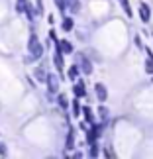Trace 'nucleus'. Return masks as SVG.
<instances>
[{"label":"nucleus","mask_w":153,"mask_h":159,"mask_svg":"<svg viewBox=\"0 0 153 159\" xmlns=\"http://www.w3.org/2000/svg\"><path fill=\"white\" fill-rule=\"evenodd\" d=\"M77 73H79L77 67H71V71H69V79H77Z\"/></svg>","instance_id":"obj_12"},{"label":"nucleus","mask_w":153,"mask_h":159,"mask_svg":"<svg viewBox=\"0 0 153 159\" xmlns=\"http://www.w3.org/2000/svg\"><path fill=\"white\" fill-rule=\"evenodd\" d=\"M73 110H75V114L79 116V112H81V108H79V102H75V104H73Z\"/></svg>","instance_id":"obj_15"},{"label":"nucleus","mask_w":153,"mask_h":159,"mask_svg":"<svg viewBox=\"0 0 153 159\" xmlns=\"http://www.w3.org/2000/svg\"><path fill=\"white\" fill-rule=\"evenodd\" d=\"M139 18H142L143 24H149V20H151V8H149L147 4L139 6Z\"/></svg>","instance_id":"obj_3"},{"label":"nucleus","mask_w":153,"mask_h":159,"mask_svg":"<svg viewBox=\"0 0 153 159\" xmlns=\"http://www.w3.org/2000/svg\"><path fill=\"white\" fill-rule=\"evenodd\" d=\"M84 116H87V120H88V124H90V126H92L94 122H96V120H94V114H92V110H90L88 106H84Z\"/></svg>","instance_id":"obj_6"},{"label":"nucleus","mask_w":153,"mask_h":159,"mask_svg":"<svg viewBox=\"0 0 153 159\" xmlns=\"http://www.w3.org/2000/svg\"><path fill=\"white\" fill-rule=\"evenodd\" d=\"M94 93H96V98H98L100 102H106V98H108V89H106V84L96 83V84H94Z\"/></svg>","instance_id":"obj_2"},{"label":"nucleus","mask_w":153,"mask_h":159,"mask_svg":"<svg viewBox=\"0 0 153 159\" xmlns=\"http://www.w3.org/2000/svg\"><path fill=\"white\" fill-rule=\"evenodd\" d=\"M71 28H73V20H65V22H63V30H67V32H69Z\"/></svg>","instance_id":"obj_13"},{"label":"nucleus","mask_w":153,"mask_h":159,"mask_svg":"<svg viewBox=\"0 0 153 159\" xmlns=\"http://www.w3.org/2000/svg\"><path fill=\"white\" fill-rule=\"evenodd\" d=\"M63 51H65V53H71V51H73V45L69 43V41H63Z\"/></svg>","instance_id":"obj_10"},{"label":"nucleus","mask_w":153,"mask_h":159,"mask_svg":"<svg viewBox=\"0 0 153 159\" xmlns=\"http://www.w3.org/2000/svg\"><path fill=\"white\" fill-rule=\"evenodd\" d=\"M79 65H81V71H83L87 77L92 73V63H90L88 57H84V55H79Z\"/></svg>","instance_id":"obj_1"},{"label":"nucleus","mask_w":153,"mask_h":159,"mask_svg":"<svg viewBox=\"0 0 153 159\" xmlns=\"http://www.w3.org/2000/svg\"><path fill=\"white\" fill-rule=\"evenodd\" d=\"M136 45L139 49H143V43H142V38H139V35H136Z\"/></svg>","instance_id":"obj_14"},{"label":"nucleus","mask_w":153,"mask_h":159,"mask_svg":"<svg viewBox=\"0 0 153 159\" xmlns=\"http://www.w3.org/2000/svg\"><path fill=\"white\" fill-rule=\"evenodd\" d=\"M104 155H106V157H114V153H112V149H104Z\"/></svg>","instance_id":"obj_16"},{"label":"nucleus","mask_w":153,"mask_h":159,"mask_svg":"<svg viewBox=\"0 0 153 159\" xmlns=\"http://www.w3.org/2000/svg\"><path fill=\"white\" fill-rule=\"evenodd\" d=\"M75 94H77V96H84V83H83V81L75 84Z\"/></svg>","instance_id":"obj_7"},{"label":"nucleus","mask_w":153,"mask_h":159,"mask_svg":"<svg viewBox=\"0 0 153 159\" xmlns=\"http://www.w3.org/2000/svg\"><path fill=\"white\" fill-rule=\"evenodd\" d=\"M120 4H122V8H124V12H126V16H128V18H132V16H133V12H132L130 0H120Z\"/></svg>","instance_id":"obj_4"},{"label":"nucleus","mask_w":153,"mask_h":159,"mask_svg":"<svg viewBox=\"0 0 153 159\" xmlns=\"http://www.w3.org/2000/svg\"><path fill=\"white\" fill-rule=\"evenodd\" d=\"M98 114H100V118H102V124H106V122H108V108L102 106V102H100V106H98Z\"/></svg>","instance_id":"obj_5"},{"label":"nucleus","mask_w":153,"mask_h":159,"mask_svg":"<svg viewBox=\"0 0 153 159\" xmlns=\"http://www.w3.org/2000/svg\"><path fill=\"white\" fill-rule=\"evenodd\" d=\"M73 142H75V139H73V134H71V136H69V142H67V145L71 148V145H73Z\"/></svg>","instance_id":"obj_17"},{"label":"nucleus","mask_w":153,"mask_h":159,"mask_svg":"<svg viewBox=\"0 0 153 159\" xmlns=\"http://www.w3.org/2000/svg\"><path fill=\"white\" fill-rule=\"evenodd\" d=\"M69 4H71L73 12H79V8H81V2H79V0H69Z\"/></svg>","instance_id":"obj_9"},{"label":"nucleus","mask_w":153,"mask_h":159,"mask_svg":"<svg viewBox=\"0 0 153 159\" xmlns=\"http://www.w3.org/2000/svg\"><path fill=\"white\" fill-rule=\"evenodd\" d=\"M145 71H147L149 75H153V59H147V61H145Z\"/></svg>","instance_id":"obj_8"},{"label":"nucleus","mask_w":153,"mask_h":159,"mask_svg":"<svg viewBox=\"0 0 153 159\" xmlns=\"http://www.w3.org/2000/svg\"><path fill=\"white\" fill-rule=\"evenodd\" d=\"M90 155L98 157V145H96V143H92V148H90Z\"/></svg>","instance_id":"obj_11"}]
</instances>
